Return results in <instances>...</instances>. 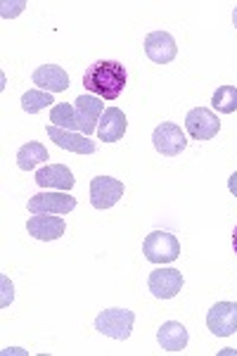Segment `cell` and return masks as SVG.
Wrapping results in <instances>:
<instances>
[{"label":"cell","mask_w":237,"mask_h":356,"mask_svg":"<svg viewBox=\"0 0 237 356\" xmlns=\"http://www.w3.org/2000/svg\"><path fill=\"white\" fill-rule=\"evenodd\" d=\"M133 323H136V314L129 309H105L95 316V330L121 342L131 337Z\"/></svg>","instance_id":"2"},{"label":"cell","mask_w":237,"mask_h":356,"mask_svg":"<svg viewBox=\"0 0 237 356\" xmlns=\"http://www.w3.org/2000/svg\"><path fill=\"white\" fill-rule=\"evenodd\" d=\"M76 209V197L57 191V193H38L28 200V211L31 214H57L67 216L69 211Z\"/></svg>","instance_id":"4"},{"label":"cell","mask_w":237,"mask_h":356,"mask_svg":"<svg viewBox=\"0 0 237 356\" xmlns=\"http://www.w3.org/2000/svg\"><path fill=\"white\" fill-rule=\"evenodd\" d=\"M26 231L31 238H36V240H57V238H62L67 231V223L62 216H50V214H33V216H28V221H26Z\"/></svg>","instance_id":"12"},{"label":"cell","mask_w":237,"mask_h":356,"mask_svg":"<svg viewBox=\"0 0 237 356\" xmlns=\"http://www.w3.org/2000/svg\"><path fill=\"white\" fill-rule=\"evenodd\" d=\"M126 129H129L126 114L121 112L119 107H107L100 119V126H97V138L105 143H117L124 138Z\"/></svg>","instance_id":"14"},{"label":"cell","mask_w":237,"mask_h":356,"mask_svg":"<svg viewBox=\"0 0 237 356\" xmlns=\"http://www.w3.org/2000/svg\"><path fill=\"white\" fill-rule=\"evenodd\" d=\"M24 0H19V3H8V0H5V3H0V8H3V17L5 19H8V17H15V15H19L22 10H24Z\"/></svg>","instance_id":"22"},{"label":"cell","mask_w":237,"mask_h":356,"mask_svg":"<svg viewBox=\"0 0 237 356\" xmlns=\"http://www.w3.org/2000/svg\"><path fill=\"white\" fill-rule=\"evenodd\" d=\"M233 247H235V254H237V226H235V231H233Z\"/></svg>","instance_id":"24"},{"label":"cell","mask_w":237,"mask_h":356,"mask_svg":"<svg viewBox=\"0 0 237 356\" xmlns=\"http://www.w3.org/2000/svg\"><path fill=\"white\" fill-rule=\"evenodd\" d=\"M45 131H48L50 140H53L57 147H62V150L76 152V154H92L97 150L95 143L83 134H74V131L60 129V126H53V124L45 126Z\"/></svg>","instance_id":"11"},{"label":"cell","mask_w":237,"mask_h":356,"mask_svg":"<svg viewBox=\"0 0 237 356\" xmlns=\"http://www.w3.org/2000/svg\"><path fill=\"white\" fill-rule=\"evenodd\" d=\"M74 110H76L79 131L83 136H90L92 131H97V126H100V119H102V114H105V102L97 95H79Z\"/></svg>","instance_id":"7"},{"label":"cell","mask_w":237,"mask_h":356,"mask_svg":"<svg viewBox=\"0 0 237 356\" xmlns=\"http://www.w3.org/2000/svg\"><path fill=\"white\" fill-rule=\"evenodd\" d=\"M185 129H188V134L193 136L195 140H211V138H216L218 131H221V122H218L216 114L211 110H206V107H195V110H190L188 117H185Z\"/></svg>","instance_id":"8"},{"label":"cell","mask_w":237,"mask_h":356,"mask_svg":"<svg viewBox=\"0 0 237 356\" xmlns=\"http://www.w3.org/2000/svg\"><path fill=\"white\" fill-rule=\"evenodd\" d=\"M145 55L152 62H157V65H169V62L176 60L178 45L173 41L171 33L152 31V33H147V38H145Z\"/></svg>","instance_id":"13"},{"label":"cell","mask_w":237,"mask_h":356,"mask_svg":"<svg viewBox=\"0 0 237 356\" xmlns=\"http://www.w3.org/2000/svg\"><path fill=\"white\" fill-rule=\"evenodd\" d=\"M142 254L152 264H171L181 257V243L169 231H154L142 243Z\"/></svg>","instance_id":"3"},{"label":"cell","mask_w":237,"mask_h":356,"mask_svg":"<svg viewBox=\"0 0 237 356\" xmlns=\"http://www.w3.org/2000/svg\"><path fill=\"white\" fill-rule=\"evenodd\" d=\"M233 24H235V29H237V8L233 10Z\"/></svg>","instance_id":"25"},{"label":"cell","mask_w":237,"mask_h":356,"mask_svg":"<svg viewBox=\"0 0 237 356\" xmlns=\"http://www.w3.org/2000/svg\"><path fill=\"white\" fill-rule=\"evenodd\" d=\"M183 273L176 268H157V271L149 273V292H152L157 300H173L178 292L183 290Z\"/></svg>","instance_id":"10"},{"label":"cell","mask_w":237,"mask_h":356,"mask_svg":"<svg viewBox=\"0 0 237 356\" xmlns=\"http://www.w3.org/2000/svg\"><path fill=\"white\" fill-rule=\"evenodd\" d=\"M53 93H45V90H26L24 95H22V110L26 114H36L40 110H45V107H55L53 105Z\"/></svg>","instance_id":"21"},{"label":"cell","mask_w":237,"mask_h":356,"mask_svg":"<svg viewBox=\"0 0 237 356\" xmlns=\"http://www.w3.org/2000/svg\"><path fill=\"white\" fill-rule=\"evenodd\" d=\"M83 86L102 100H117L126 88V69L121 62L100 60L85 69Z\"/></svg>","instance_id":"1"},{"label":"cell","mask_w":237,"mask_h":356,"mask_svg":"<svg viewBox=\"0 0 237 356\" xmlns=\"http://www.w3.org/2000/svg\"><path fill=\"white\" fill-rule=\"evenodd\" d=\"M228 191H230V193H233V195H235V197H237V171H235V174H233V176H230V178H228Z\"/></svg>","instance_id":"23"},{"label":"cell","mask_w":237,"mask_h":356,"mask_svg":"<svg viewBox=\"0 0 237 356\" xmlns=\"http://www.w3.org/2000/svg\"><path fill=\"white\" fill-rule=\"evenodd\" d=\"M48 159H50L48 150H45V147L36 140H28L26 145H22L19 152H17V166H19L22 171L36 169L38 164L48 162Z\"/></svg>","instance_id":"18"},{"label":"cell","mask_w":237,"mask_h":356,"mask_svg":"<svg viewBox=\"0 0 237 356\" xmlns=\"http://www.w3.org/2000/svg\"><path fill=\"white\" fill-rule=\"evenodd\" d=\"M36 183L40 188H55V191H72L74 188V174L65 164H48L36 171Z\"/></svg>","instance_id":"15"},{"label":"cell","mask_w":237,"mask_h":356,"mask_svg":"<svg viewBox=\"0 0 237 356\" xmlns=\"http://www.w3.org/2000/svg\"><path fill=\"white\" fill-rule=\"evenodd\" d=\"M157 342L164 352H183L188 347V330H185L183 323L178 321H166L161 323V328L157 330Z\"/></svg>","instance_id":"17"},{"label":"cell","mask_w":237,"mask_h":356,"mask_svg":"<svg viewBox=\"0 0 237 356\" xmlns=\"http://www.w3.org/2000/svg\"><path fill=\"white\" fill-rule=\"evenodd\" d=\"M211 105H213V110L221 114H233L237 110V88L235 86H221V88L213 93Z\"/></svg>","instance_id":"20"},{"label":"cell","mask_w":237,"mask_h":356,"mask_svg":"<svg viewBox=\"0 0 237 356\" xmlns=\"http://www.w3.org/2000/svg\"><path fill=\"white\" fill-rule=\"evenodd\" d=\"M152 143H154V150L164 154V157H176V154H181L188 147V138H185L183 129L171 122H161L154 129Z\"/></svg>","instance_id":"5"},{"label":"cell","mask_w":237,"mask_h":356,"mask_svg":"<svg viewBox=\"0 0 237 356\" xmlns=\"http://www.w3.org/2000/svg\"><path fill=\"white\" fill-rule=\"evenodd\" d=\"M206 328L216 337H230L237 330V304L218 302L206 314Z\"/></svg>","instance_id":"9"},{"label":"cell","mask_w":237,"mask_h":356,"mask_svg":"<svg viewBox=\"0 0 237 356\" xmlns=\"http://www.w3.org/2000/svg\"><path fill=\"white\" fill-rule=\"evenodd\" d=\"M50 124L60 126V129L67 131H79V122H76V110L74 105H67V102H60L50 110Z\"/></svg>","instance_id":"19"},{"label":"cell","mask_w":237,"mask_h":356,"mask_svg":"<svg viewBox=\"0 0 237 356\" xmlns=\"http://www.w3.org/2000/svg\"><path fill=\"white\" fill-rule=\"evenodd\" d=\"M31 79L45 93H62L69 88V74L57 65H40Z\"/></svg>","instance_id":"16"},{"label":"cell","mask_w":237,"mask_h":356,"mask_svg":"<svg viewBox=\"0 0 237 356\" xmlns=\"http://www.w3.org/2000/svg\"><path fill=\"white\" fill-rule=\"evenodd\" d=\"M124 197V183L112 176H95L90 181V204L95 209H112Z\"/></svg>","instance_id":"6"}]
</instances>
